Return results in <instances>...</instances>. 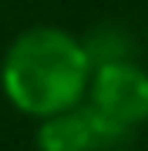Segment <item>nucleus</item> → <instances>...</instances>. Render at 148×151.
<instances>
[{"label": "nucleus", "instance_id": "1", "mask_svg": "<svg viewBox=\"0 0 148 151\" xmlns=\"http://www.w3.org/2000/svg\"><path fill=\"white\" fill-rule=\"evenodd\" d=\"M91 70L84 40L61 27H30L7 47L0 84L20 114L44 121L88 97Z\"/></svg>", "mask_w": 148, "mask_h": 151}, {"label": "nucleus", "instance_id": "2", "mask_svg": "<svg viewBox=\"0 0 148 151\" xmlns=\"http://www.w3.org/2000/svg\"><path fill=\"white\" fill-rule=\"evenodd\" d=\"M94 111L121 131L148 121V70L135 60H111L91 70L88 97Z\"/></svg>", "mask_w": 148, "mask_h": 151}, {"label": "nucleus", "instance_id": "3", "mask_svg": "<svg viewBox=\"0 0 148 151\" xmlns=\"http://www.w3.org/2000/svg\"><path fill=\"white\" fill-rule=\"evenodd\" d=\"M131 131H121L111 121H104L91 104H77L71 111H61L54 118H44L37 128L40 151H111L121 145Z\"/></svg>", "mask_w": 148, "mask_h": 151}, {"label": "nucleus", "instance_id": "4", "mask_svg": "<svg viewBox=\"0 0 148 151\" xmlns=\"http://www.w3.org/2000/svg\"><path fill=\"white\" fill-rule=\"evenodd\" d=\"M84 47H88V57H91L94 67L98 64H111V60H131V54H135L131 37L121 27H98L84 40Z\"/></svg>", "mask_w": 148, "mask_h": 151}]
</instances>
